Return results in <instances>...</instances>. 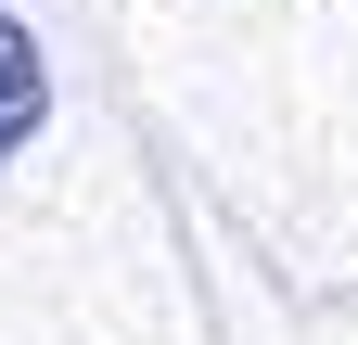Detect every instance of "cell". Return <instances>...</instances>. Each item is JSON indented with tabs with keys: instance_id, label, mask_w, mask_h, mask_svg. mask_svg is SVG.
I'll list each match as a JSON object with an SVG mask.
<instances>
[{
	"instance_id": "1",
	"label": "cell",
	"mask_w": 358,
	"mask_h": 345,
	"mask_svg": "<svg viewBox=\"0 0 358 345\" xmlns=\"http://www.w3.org/2000/svg\"><path fill=\"white\" fill-rule=\"evenodd\" d=\"M38 115H52V77H38V38L13 26V0H0V154L38 141Z\"/></svg>"
}]
</instances>
